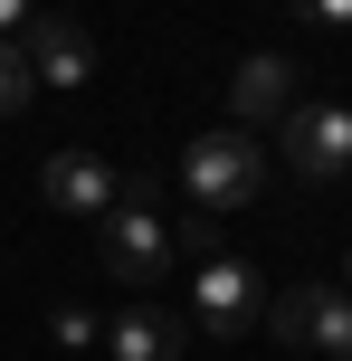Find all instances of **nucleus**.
<instances>
[{
	"mask_svg": "<svg viewBox=\"0 0 352 361\" xmlns=\"http://www.w3.org/2000/svg\"><path fill=\"white\" fill-rule=\"evenodd\" d=\"M105 352H114V361H181V352H190V324L162 314V305H124V314L105 324Z\"/></svg>",
	"mask_w": 352,
	"mask_h": 361,
	"instance_id": "9",
	"label": "nucleus"
},
{
	"mask_svg": "<svg viewBox=\"0 0 352 361\" xmlns=\"http://www.w3.org/2000/svg\"><path fill=\"white\" fill-rule=\"evenodd\" d=\"M286 114H296V57H238V76H229V124H286Z\"/></svg>",
	"mask_w": 352,
	"mask_h": 361,
	"instance_id": "7",
	"label": "nucleus"
},
{
	"mask_svg": "<svg viewBox=\"0 0 352 361\" xmlns=\"http://www.w3.org/2000/svg\"><path fill=\"white\" fill-rule=\"evenodd\" d=\"M48 333H57L67 352H86V343H95V314H86V305H57V314H48Z\"/></svg>",
	"mask_w": 352,
	"mask_h": 361,
	"instance_id": "11",
	"label": "nucleus"
},
{
	"mask_svg": "<svg viewBox=\"0 0 352 361\" xmlns=\"http://www.w3.org/2000/svg\"><path fill=\"white\" fill-rule=\"evenodd\" d=\"M181 190H190V209H200V219L248 209V200L267 190V152H257V133H248V124L190 133V152H181Z\"/></svg>",
	"mask_w": 352,
	"mask_h": 361,
	"instance_id": "2",
	"label": "nucleus"
},
{
	"mask_svg": "<svg viewBox=\"0 0 352 361\" xmlns=\"http://www.w3.org/2000/svg\"><path fill=\"white\" fill-rule=\"evenodd\" d=\"M286 10H305V19H334V29H352V0H286Z\"/></svg>",
	"mask_w": 352,
	"mask_h": 361,
	"instance_id": "12",
	"label": "nucleus"
},
{
	"mask_svg": "<svg viewBox=\"0 0 352 361\" xmlns=\"http://www.w3.org/2000/svg\"><path fill=\"white\" fill-rule=\"evenodd\" d=\"M277 143H286L296 180H343L352 171V105H296L277 124Z\"/></svg>",
	"mask_w": 352,
	"mask_h": 361,
	"instance_id": "5",
	"label": "nucleus"
},
{
	"mask_svg": "<svg viewBox=\"0 0 352 361\" xmlns=\"http://www.w3.org/2000/svg\"><path fill=\"white\" fill-rule=\"evenodd\" d=\"M190 324H200L210 343H248V333L267 324V286H257V267H248V257H200Z\"/></svg>",
	"mask_w": 352,
	"mask_h": 361,
	"instance_id": "3",
	"label": "nucleus"
},
{
	"mask_svg": "<svg viewBox=\"0 0 352 361\" xmlns=\"http://www.w3.org/2000/svg\"><path fill=\"white\" fill-rule=\"evenodd\" d=\"M19 57H29V76H48V86H67V95L95 76V38L76 29V19H29Z\"/></svg>",
	"mask_w": 352,
	"mask_h": 361,
	"instance_id": "8",
	"label": "nucleus"
},
{
	"mask_svg": "<svg viewBox=\"0 0 352 361\" xmlns=\"http://www.w3.org/2000/svg\"><path fill=\"white\" fill-rule=\"evenodd\" d=\"M29 19H38L29 0H0V38H19V29H29Z\"/></svg>",
	"mask_w": 352,
	"mask_h": 361,
	"instance_id": "13",
	"label": "nucleus"
},
{
	"mask_svg": "<svg viewBox=\"0 0 352 361\" xmlns=\"http://www.w3.org/2000/svg\"><path fill=\"white\" fill-rule=\"evenodd\" d=\"M95 257H105V276H114V286H162V276H171L181 238H171V219H162V190H152V180H124V190H114Z\"/></svg>",
	"mask_w": 352,
	"mask_h": 361,
	"instance_id": "1",
	"label": "nucleus"
},
{
	"mask_svg": "<svg viewBox=\"0 0 352 361\" xmlns=\"http://www.w3.org/2000/svg\"><path fill=\"white\" fill-rule=\"evenodd\" d=\"M38 190H48V209H76V219H105V209H114V190H124V171H114L105 152L67 143V152H48V171H38Z\"/></svg>",
	"mask_w": 352,
	"mask_h": 361,
	"instance_id": "6",
	"label": "nucleus"
},
{
	"mask_svg": "<svg viewBox=\"0 0 352 361\" xmlns=\"http://www.w3.org/2000/svg\"><path fill=\"white\" fill-rule=\"evenodd\" d=\"M343 286H352V257H343Z\"/></svg>",
	"mask_w": 352,
	"mask_h": 361,
	"instance_id": "14",
	"label": "nucleus"
},
{
	"mask_svg": "<svg viewBox=\"0 0 352 361\" xmlns=\"http://www.w3.org/2000/svg\"><path fill=\"white\" fill-rule=\"evenodd\" d=\"M267 324L296 352L352 361V286H286V295H267Z\"/></svg>",
	"mask_w": 352,
	"mask_h": 361,
	"instance_id": "4",
	"label": "nucleus"
},
{
	"mask_svg": "<svg viewBox=\"0 0 352 361\" xmlns=\"http://www.w3.org/2000/svg\"><path fill=\"white\" fill-rule=\"evenodd\" d=\"M29 86H38V76H29V57H19V38H0V124L29 105Z\"/></svg>",
	"mask_w": 352,
	"mask_h": 361,
	"instance_id": "10",
	"label": "nucleus"
}]
</instances>
